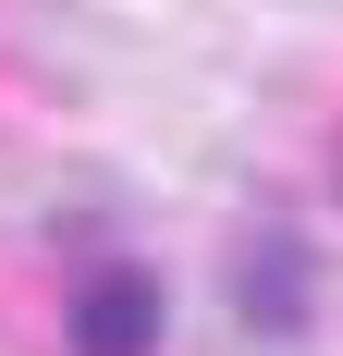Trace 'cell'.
Segmentation results:
<instances>
[{"instance_id":"6da1fadb","label":"cell","mask_w":343,"mask_h":356,"mask_svg":"<svg viewBox=\"0 0 343 356\" xmlns=\"http://www.w3.org/2000/svg\"><path fill=\"white\" fill-rule=\"evenodd\" d=\"M135 332H147V295H135V283H99V320H86V344H99V356H135Z\"/></svg>"}]
</instances>
